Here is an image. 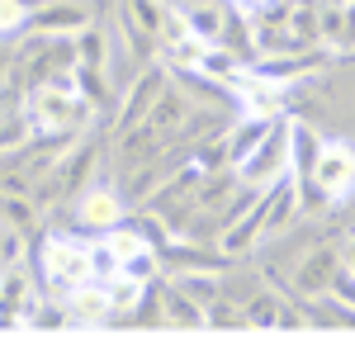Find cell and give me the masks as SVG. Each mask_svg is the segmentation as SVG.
<instances>
[{"label": "cell", "mask_w": 355, "mask_h": 355, "mask_svg": "<svg viewBox=\"0 0 355 355\" xmlns=\"http://www.w3.org/2000/svg\"><path fill=\"white\" fill-rule=\"evenodd\" d=\"M43 275L57 294H71L76 284L95 279V246L71 242V237H53L43 246Z\"/></svg>", "instance_id": "6da1fadb"}, {"label": "cell", "mask_w": 355, "mask_h": 355, "mask_svg": "<svg viewBox=\"0 0 355 355\" xmlns=\"http://www.w3.org/2000/svg\"><path fill=\"white\" fill-rule=\"evenodd\" d=\"M237 171H242L251 185H275L289 171V128H275L270 137H261L242 162H237Z\"/></svg>", "instance_id": "277c9868"}, {"label": "cell", "mask_w": 355, "mask_h": 355, "mask_svg": "<svg viewBox=\"0 0 355 355\" xmlns=\"http://www.w3.org/2000/svg\"><path fill=\"white\" fill-rule=\"evenodd\" d=\"M346 270H351V279H355V242H346Z\"/></svg>", "instance_id": "9a60e30c"}, {"label": "cell", "mask_w": 355, "mask_h": 355, "mask_svg": "<svg viewBox=\"0 0 355 355\" xmlns=\"http://www.w3.org/2000/svg\"><path fill=\"white\" fill-rule=\"evenodd\" d=\"M105 289H110V303L114 308H133L137 299H142V279L128 270H114L110 279H105Z\"/></svg>", "instance_id": "8fae6325"}, {"label": "cell", "mask_w": 355, "mask_h": 355, "mask_svg": "<svg viewBox=\"0 0 355 355\" xmlns=\"http://www.w3.org/2000/svg\"><path fill=\"white\" fill-rule=\"evenodd\" d=\"M336 5H351V0H336Z\"/></svg>", "instance_id": "2e32d148"}, {"label": "cell", "mask_w": 355, "mask_h": 355, "mask_svg": "<svg viewBox=\"0 0 355 355\" xmlns=\"http://www.w3.org/2000/svg\"><path fill=\"white\" fill-rule=\"evenodd\" d=\"M199 71L214 76V81H242L246 62L237 53H204V57H199Z\"/></svg>", "instance_id": "30bf717a"}, {"label": "cell", "mask_w": 355, "mask_h": 355, "mask_svg": "<svg viewBox=\"0 0 355 355\" xmlns=\"http://www.w3.org/2000/svg\"><path fill=\"white\" fill-rule=\"evenodd\" d=\"M270 123H275V119H246L242 128H237V137H232V147H227V162H242L246 152L266 137V128H270Z\"/></svg>", "instance_id": "7c38bea8"}, {"label": "cell", "mask_w": 355, "mask_h": 355, "mask_svg": "<svg viewBox=\"0 0 355 355\" xmlns=\"http://www.w3.org/2000/svg\"><path fill=\"white\" fill-rule=\"evenodd\" d=\"M100 246H105V251L114 256V266H119V270H123V266L133 261L137 251H147V242H142L137 232H128V227H110V237H105Z\"/></svg>", "instance_id": "9c48e42d"}, {"label": "cell", "mask_w": 355, "mask_h": 355, "mask_svg": "<svg viewBox=\"0 0 355 355\" xmlns=\"http://www.w3.org/2000/svg\"><path fill=\"white\" fill-rule=\"evenodd\" d=\"M119 218H123V204H119V194H114V190H90L81 199V223H85V227L110 232V227H119Z\"/></svg>", "instance_id": "8992f818"}, {"label": "cell", "mask_w": 355, "mask_h": 355, "mask_svg": "<svg viewBox=\"0 0 355 355\" xmlns=\"http://www.w3.org/2000/svg\"><path fill=\"white\" fill-rule=\"evenodd\" d=\"M237 5H242V10H275L279 0H237Z\"/></svg>", "instance_id": "5bb4252c"}, {"label": "cell", "mask_w": 355, "mask_h": 355, "mask_svg": "<svg viewBox=\"0 0 355 355\" xmlns=\"http://www.w3.org/2000/svg\"><path fill=\"white\" fill-rule=\"evenodd\" d=\"M67 313L76 318V322H85V327H95V322H105L114 313L110 303V289L100 284V279H85V284H76L71 294H67Z\"/></svg>", "instance_id": "5b68a950"}, {"label": "cell", "mask_w": 355, "mask_h": 355, "mask_svg": "<svg viewBox=\"0 0 355 355\" xmlns=\"http://www.w3.org/2000/svg\"><path fill=\"white\" fill-rule=\"evenodd\" d=\"M28 24V0H0V33H19Z\"/></svg>", "instance_id": "4fadbf2b"}, {"label": "cell", "mask_w": 355, "mask_h": 355, "mask_svg": "<svg viewBox=\"0 0 355 355\" xmlns=\"http://www.w3.org/2000/svg\"><path fill=\"white\" fill-rule=\"evenodd\" d=\"M308 175L318 180L322 199H331V204H336V199H351L355 194V147L351 142H327V147H318Z\"/></svg>", "instance_id": "3957f363"}, {"label": "cell", "mask_w": 355, "mask_h": 355, "mask_svg": "<svg viewBox=\"0 0 355 355\" xmlns=\"http://www.w3.org/2000/svg\"><path fill=\"white\" fill-rule=\"evenodd\" d=\"M85 100L71 90L67 81L57 85H43L38 95H33V105H28V123L33 128H43V133H62V128H76V123H85Z\"/></svg>", "instance_id": "7a4b0ae2"}, {"label": "cell", "mask_w": 355, "mask_h": 355, "mask_svg": "<svg viewBox=\"0 0 355 355\" xmlns=\"http://www.w3.org/2000/svg\"><path fill=\"white\" fill-rule=\"evenodd\" d=\"M90 24V15H85V5H71V0H62V5H48V10H38V28L43 33H81Z\"/></svg>", "instance_id": "52a82bcc"}, {"label": "cell", "mask_w": 355, "mask_h": 355, "mask_svg": "<svg viewBox=\"0 0 355 355\" xmlns=\"http://www.w3.org/2000/svg\"><path fill=\"white\" fill-rule=\"evenodd\" d=\"M180 19H185V28H190L194 38H204V43H218L223 24H227V15H223L218 5H190Z\"/></svg>", "instance_id": "ba28073f"}]
</instances>
